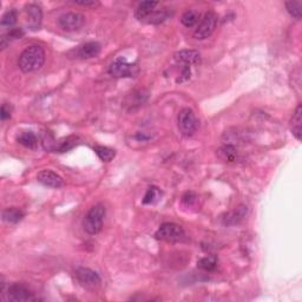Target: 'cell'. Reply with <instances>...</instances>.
I'll use <instances>...</instances> for the list:
<instances>
[{
	"instance_id": "1",
	"label": "cell",
	"mask_w": 302,
	"mask_h": 302,
	"mask_svg": "<svg viewBox=\"0 0 302 302\" xmlns=\"http://www.w3.org/2000/svg\"><path fill=\"white\" fill-rule=\"evenodd\" d=\"M45 63V51L41 46L32 45L27 47L19 56L18 65L22 72L29 73L40 69Z\"/></svg>"
},
{
	"instance_id": "2",
	"label": "cell",
	"mask_w": 302,
	"mask_h": 302,
	"mask_svg": "<svg viewBox=\"0 0 302 302\" xmlns=\"http://www.w3.org/2000/svg\"><path fill=\"white\" fill-rule=\"evenodd\" d=\"M104 217H105V207L101 204L94 205L84 219V230L90 235L98 234L103 228Z\"/></svg>"
},
{
	"instance_id": "3",
	"label": "cell",
	"mask_w": 302,
	"mask_h": 302,
	"mask_svg": "<svg viewBox=\"0 0 302 302\" xmlns=\"http://www.w3.org/2000/svg\"><path fill=\"white\" fill-rule=\"evenodd\" d=\"M138 69L135 64L129 63L125 58L120 57L109 66V73L115 78H130L137 75Z\"/></svg>"
},
{
	"instance_id": "4",
	"label": "cell",
	"mask_w": 302,
	"mask_h": 302,
	"mask_svg": "<svg viewBox=\"0 0 302 302\" xmlns=\"http://www.w3.org/2000/svg\"><path fill=\"white\" fill-rule=\"evenodd\" d=\"M179 129L181 134L185 137H190L196 132L197 120L194 111L189 108H184L179 114Z\"/></svg>"
},
{
	"instance_id": "5",
	"label": "cell",
	"mask_w": 302,
	"mask_h": 302,
	"mask_svg": "<svg viewBox=\"0 0 302 302\" xmlns=\"http://www.w3.org/2000/svg\"><path fill=\"white\" fill-rule=\"evenodd\" d=\"M217 25V16L215 12L213 11H209L205 13L201 19V22L197 26V29L195 30L194 37L199 40H203V39H207L208 37L213 35V32L215 31V27Z\"/></svg>"
},
{
	"instance_id": "6",
	"label": "cell",
	"mask_w": 302,
	"mask_h": 302,
	"mask_svg": "<svg viewBox=\"0 0 302 302\" xmlns=\"http://www.w3.org/2000/svg\"><path fill=\"white\" fill-rule=\"evenodd\" d=\"M85 22V18L83 15L78 12H67L61 15L58 18V25L61 30L67 32H73L81 29Z\"/></svg>"
},
{
	"instance_id": "7",
	"label": "cell",
	"mask_w": 302,
	"mask_h": 302,
	"mask_svg": "<svg viewBox=\"0 0 302 302\" xmlns=\"http://www.w3.org/2000/svg\"><path fill=\"white\" fill-rule=\"evenodd\" d=\"M155 236L163 241H179L184 236V230L176 223H164L159 228Z\"/></svg>"
},
{
	"instance_id": "8",
	"label": "cell",
	"mask_w": 302,
	"mask_h": 302,
	"mask_svg": "<svg viewBox=\"0 0 302 302\" xmlns=\"http://www.w3.org/2000/svg\"><path fill=\"white\" fill-rule=\"evenodd\" d=\"M7 299L10 301H36L37 298L26 286L21 283H12L7 288Z\"/></svg>"
},
{
	"instance_id": "9",
	"label": "cell",
	"mask_w": 302,
	"mask_h": 302,
	"mask_svg": "<svg viewBox=\"0 0 302 302\" xmlns=\"http://www.w3.org/2000/svg\"><path fill=\"white\" fill-rule=\"evenodd\" d=\"M76 279L81 286L86 288H95L100 286L101 283V276L98 275L95 270L90 269V268L80 267L76 269Z\"/></svg>"
},
{
	"instance_id": "10",
	"label": "cell",
	"mask_w": 302,
	"mask_h": 302,
	"mask_svg": "<svg viewBox=\"0 0 302 302\" xmlns=\"http://www.w3.org/2000/svg\"><path fill=\"white\" fill-rule=\"evenodd\" d=\"M25 15H26V25L30 30L37 31L40 29L43 21V11L40 6L36 4L27 5L25 7Z\"/></svg>"
},
{
	"instance_id": "11",
	"label": "cell",
	"mask_w": 302,
	"mask_h": 302,
	"mask_svg": "<svg viewBox=\"0 0 302 302\" xmlns=\"http://www.w3.org/2000/svg\"><path fill=\"white\" fill-rule=\"evenodd\" d=\"M37 180H38L39 183L45 185V187L53 189L63 187L64 184L63 179H61L58 174L53 173V171L51 170H41L40 173L38 174V176H37Z\"/></svg>"
},
{
	"instance_id": "12",
	"label": "cell",
	"mask_w": 302,
	"mask_h": 302,
	"mask_svg": "<svg viewBox=\"0 0 302 302\" xmlns=\"http://www.w3.org/2000/svg\"><path fill=\"white\" fill-rule=\"evenodd\" d=\"M176 63L190 67L191 65H197L201 61V55L195 50H182L174 56Z\"/></svg>"
},
{
	"instance_id": "13",
	"label": "cell",
	"mask_w": 302,
	"mask_h": 302,
	"mask_svg": "<svg viewBox=\"0 0 302 302\" xmlns=\"http://www.w3.org/2000/svg\"><path fill=\"white\" fill-rule=\"evenodd\" d=\"M101 44L97 41H89V43L81 45L78 50V56L83 59L95 58L100 55Z\"/></svg>"
},
{
	"instance_id": "14",
	"label": "cell",
	"mask_w": 302,
	"mask_h": 302,
	"mask_svg": "<svg viewBox=\"0 0 302 302\" xmlns=\"http://www.w3.org/2000/svg\"><path fill=\"white\" fill-rule=\"evenodd\" d=\"M245 215H247V207L245 205H240L235 210L230 211L229 214L225 215L224 219H223V223L225 225L239 224L240 222L243 221Z\"/></svg>"
},
{
	"instance_id": "15",
	"label": "cell",
	"mask_w": 302,
	"mask_h": 302,
	"mask_svg": "<svg viewBox=\"0 0 302 302\" xmlns=\"http://www.w3.org/2000/svg\"><path fill=\"white\" fill-rule=\"evenodd\" d=\"M159 5V2L157 1H143L141 2L140 5H138L136 13H135V16H136V18L138 20H146V19L149 18V16L151 15L152 12L155 11V7Z\"/></svg>"
},
{
	"instance_id": "16",
	"label": "cell",
	"mask_w": 302,
	"mask_h": 302,
	"mask_svg": "<svg viewBox=\"0 0 302 302\" xmlns=\"http://www.w3.org/2000/svg\"><path fill=\"white\" fill-rule=\"evenodd\" d=\"M290 128L294 137L298 141L301 140L302 135V106L299 105L296 108L294 115H293L292 121H290Z\"/></svg>"
},
{
	"instance_id": "17",
	"label": "cell",
	"mask_w": 302,
	"mask_h": 302,
	"mask_svg": "<svg viewBox=\"0 0 302 302\" xmlns=\"http://www.w3.org/2000/svg\"><path fill=\"white\" fill-rule=\"evenodd\" d=\"M238 150H236L235 146L233 145H224L217 150V157L223 161V162L233 163L238 160Z\"/></svg>"
},
{
	"instance_id": "18",
	"label": "cell",
	"mask_w": 302,
	"mask_h": 302,
	"mask_svg": "<svg viewBox=\"0 0 302 302\" xmlns=\"http://www.w3.org/2000/svg\"><path fill=\"white\" fill-rule=\"evenodd\" d=\"M24 217V211L19 208H7L2 211V220L7 223H18Z\"/></svg>"
},
{
	"instance_id": "19",
	"label": "cell",
	"mask_w": 302,
	"mask_h": 302,
	"mask_svg": "<svg viewBox=\"0 0 302 302\" xmlns=\"http://www.w3.org/2000/svg\"><path fill=\"white\" fill-rule=\"evenodd\" d=\"M18 143H20L21 145L26 146V148H36V145L38 144V138L32 131H22L18 137H17Z\"/></svg>"
},
{
	"instance_id": "20",
	"label": "cell",
	"mask_w": 302,
	"mask_h": 302,
	"mask_svg": "<svg viewBox=\"0 0 302 302\" xmlns=\"http://www.w3.org/2000/svg\"><path fill=\"white\" fill-rule=\"evenodd\" d=\"M77 140L78 138L76 136H69V137H65L63 140L58 141L57 143H56V148L55 151L56 152H65L67 150H70V149H72L73 146L77 144Z\"/></svg>"
},
{
	"instance_id": "21",
	"label": "cell",
	"mask_w": 302,
	"mask_h": 302,
	"mask_svg": "<svg viewBox=\"0 0 302 302\" xmlns=\"http://www.w3.org/2000/svg\"><path fill=\"white\" fill-rule=\"evenodd\" d=\"M199 18H200V15L197 11L189 10V11H185V12L182 15V17H181V21H182V24L184 25L185 27H191V26H194L197 21H199Z\"/></svg>"
},
{
	"instance_id": "22",
	"label": "cell",
	"mask_w": 302,
	"mask_h": 302,
	"mask_svg": "<svg viewBox=\"0 0 302 302\" xmlns=\"http://www.w3.org/2000/svg\"><path fill=\"white\" fill-rule=\"evenodd\" d=\"M197 266H199L203 270L211 272V270L215 269L216 266H217V258L214 255L205 256V258L201 259L199 262H197Z\"/></svg>"
},
{
	"instance_id": "23",
	"label": "cell",
	"mask_w": 302,
	"mask_h": 302,
	"mask_svg": "<svg viewBox=\"0 0 302 302\" xmlns=\"http://www.w3.org/2000/svg\"><path fill=\"white\" fill-rule=\"evenodd\" d=\"M94 150L96 154H97V156L100 157L103 162H110V161L114 159L116 155L115 150H112V149H110V148H106V146H101V145L95 146Z\"/></svg>"
},
{
	"instance_id": "24",
	"label": "cell",
	"mask_w": 302,
	"mask_h": 302,
	"mask_svg": "<svg viewBox=\"0 0 302 302\" xmlns=\"http://www.w3.org/2000/svg\"><path fill=\"white\" fill-rule=\"evenodd\" d=\"M286 8L290 16L295 19H301L302 16V4L301 1H287Z\"/></svg>"
},
{
	"instance_id": "25",
	"label": "cell",
	"mask_w": 302,
	"mask_h": 302,
	"mask_svg": "<svg viewBox=\"0 0 302 302\" xmlns=\"http://www.w3.org/2000/svg\"><path fill=\"white\" fill-rule=\"evenodd\" d=\"M169 17V13L166 11H157V12H152L149 18L146 19V22L149 24H160V22H163L166 18Z\"/></svg>"
},
{
	"instance_id": "26",
	"label": "cell",
	"mask_w": 302,
	"mask_h": 302,
	"mask_svg": "<svg viewBox=\"0 0 302 302\" xmlns=\"http://www.w3.org/2000/svg\"><path fill=\"white\" fill-rule=\"evenodd\" d=\"M56 143H57V141L53 138V136L50 134V132H44L43 137H41V144H43L45 150L55 151Z\"/></svg>"
},
{
	"instance_id": "27",
	"label": "cell",
	"mask_w": 302,
	"mask_h": 302,
	"mask_svg": "<svg viewBox=\"0 0 302 302\" xmlns=\"http://www.w3.org/2000/svg\"><path fill=\"white\" fill-rule=\"evenodd\" d=\"M17 22V11L10 10L2 16L1 18V26L11 27Z\"/></svg>"
},
{
	"instance_id": "28",
	"label": "cell",
	"mask_w": 302,
	"mask_h": 302,
	"mask_svg": "<svg viewBox=\"0 0 302 302\" xmlns=\"http://www.w3.org/2000/svg\"><path fill=\"white\" fill-rule=\"evenodd\" d=\"M160 190L156 187H151L149 188V190L146 191L145 196H144L143 199V203L144 204H150V203H154L155 201H157L160 197Z\"/></svg>"
},
{
	"instance_id": "29",
	"label": "cell",
	"mask_w": 302,
	"mask_h": 302,
	"mask_svg": "<svg viewBox=\"0 0 302 302\" xmlns=\"http://www.w3.org/2000/svg\"><path fill=\"white\" fill-rule=\"evenodd\" d=\"M11 112H12V109H11V106L8 105V104H2L1 105V112H0V117H1V121L4 122V121H6L7 118L11 117Z\"/></svg>"
},
{
	"instance_id": "30",
	"label": "cell",
	"mask_w": 302,
	"mask_h": 302,
	"mask_svg": "<svg viewBox=\"0 0 302 302\" xmlns=\"http://www.w3.org/2000/svg\"><path fill=\"white\" fill-rule=\"evenodd\" d=\"M182 201H183V203H184V204L189 205V204H191L193 202L196 201V196H195L193 193H187L184 195V196H183Z\"/></svg>"
},
{
	"instance_id": "31",
	"label": "cell",
	"mask_w": 302,
	"mask_h": 302,
	"mask_svg": "<svg viewBox=\"0 0 302 302\" xmlns=\"http://www.w3.org/2000/svg\"><path fill=\"white\" fill-rule=\"evenodd\" d=\"M75 2V4H77V5H81V6H96V5H97V2L96 1H73Z\"/></svg>"
}]
</instances>
